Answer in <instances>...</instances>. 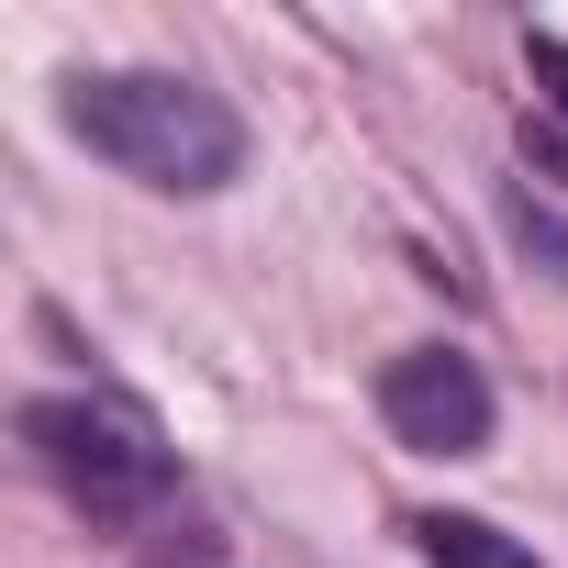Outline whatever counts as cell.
Returning <instances> with one entry per match:
<instances>
[{
	"instance_id": "obj_1",
	"label": "cell",
	"mask_w": 568,
	"mask_h": 568,
	"mask_svg": "<svg viewBox=\"0 0 568 568\" xmlns=\"http://www.w3.org/2000/svg\"><path fill=\"white\" fill-rule=\"evenodd\" d=\"M68 134H79L101 168H123V179L168 190V201H201V190H223V179L245 168L234 101L201 90V79H179V68H112V79H79V90H68Z\"/></svg>"
},
{
	"instance_id": "obj_2",
	"label": "cell",
	"mask_w": 568,
	"mask_h": 568,
	"mask_svg": "<svg viewBox=\"0 0 568 568\" xmlns=\"http://www.w3.org/2000/svg\"><path fill=\"white\" fill-rule=\"evenodd\" d=\"M23 446H34V468L57 479V501L90 513L101 535L145 524V513L168 501V479H179L156 413L123 402V390H45V402H23Z\"/></svg>"
},
{
	"instance_id": "obj_3",
	"label": "cell",
	"mask_w": 568,
	"mask_h": 568,
	"mask_svg": "<svg viewBox=\"0 0 568 568\" xmlns=\"http://www.w3.org/2000/svg\"><path fill=\"white\" fill-rule=\"evenodd\" d=\"M379 424L413 457H479L490 446V379L457 346H413V357L379 368Z\"/></svg>"
},
{
	"instance_id": "obj_4",
	"label": "cell",
	"mask_w": 568,
	"mask_h": 568,
	"mask_svg": "<svg viewBox=\"0 0 568 568\" xmlns=\"http://www.w3.org/2000/svg\"><path fill=\"white\" fill-rule=\"evenodd\" d=\"M402 535L424 546V568H546L535 546H513V535H501V524H479V513H413Z\"/></svg>"
},
{
	"instance_id": "obj_5",
	"label": "cell",
	"mask_w": 568,
	"mask_h": 568,
	"mask_svg": "<svg viewBox=\"0 0 568 568\" xmlns=\"http://www.w3.org/2000/svg\"><path fill=\"white\" fill-rule=\"evenodd\" d=\"M524 68H535V90L568 112V34H524Z\"/></svg>"
},
{
	"instance_id": "obj_6",
	"label": "cell",
	"mask_w": 568,
	"mask_h": 568,
	"mask_svg": "<svg viewBox=\"0 0 568 568\" xmlns=\"http://www.w3.org/2000/svg\"><path fill=\"white\" fill-rule=\"evenodd\" d=\"M145 568H223V557H212V535H190V524H179V535H156V546H145Z\"/></svg>"
}]
</instances>
